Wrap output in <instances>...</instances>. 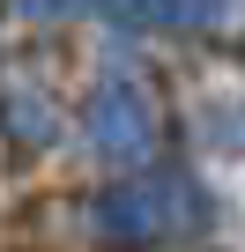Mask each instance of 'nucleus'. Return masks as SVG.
Instances as JSON below:
<instances>
[{"mask_svg": "<svg viewBox=\"0 0 245 252\" xmlns=\"http://www.w3.org/2000/svg\"><path fill=\"white\" fill-rule=\"evenodd\" d=\"M186 222H201V200H193V186H178V178L111 186V193L89 208V230H97L104 245H156V237H171V230H186Z\"/></svg>", "mask_w": 245, "mask_h": 252, "instance_id": "1", "label": "nucleus"}, {"mask_svg": "<svg viewBox=\"0 0 245 252\" xmlns=\"http://www.w3.org/2000/svg\"><path fill=\"white\" fill-rule=\"evenodd\" d=\"M89 141L111 163H141L149 156V104H141L134 82H104L89 96Z\"/></svg>", "mask_w": 245, "mask_h": 252, "instance_id": "2", "label": "nucleus"}, {"mask_svg": "<svg viewBox=\"0 0 245 252\" xmlns=\"http://www.w3.org/2000/svg\"><path fill=\"white\" fill-rule=\"evenodd\" d=\"M23 15H74V8H89V0H15Z\"/></svg>", "mask_w": 245, "mask_h": 252, "instance_id": "3", "label": "nucleus"}]
</instances>
